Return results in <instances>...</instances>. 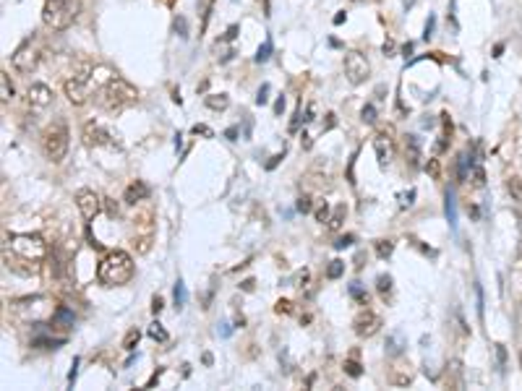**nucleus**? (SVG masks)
Returning a JSON list of instances; mask_svg holds the SVG:
<instances>
[{
    "mask_svg": "<svg viewBox=\"0 0 522 391\" xmlns=\"http://www.w3.org/2000/svg\"><path fill=\"white\" fill-rule=\"evenodd\" d=\"M97 105L102 107L105 112H121L125 107H131V105H136L138 102V89L134 84H128L125 79L121 76H110L105 84L97 89Z\"/></svg>",
    "mask_w": 522,
    "mask_h": 391,
    "instance_id": "1",
    "label": "nucleus"
},
{
    "mask_svg": "<svg viewBox=\"0 0 522 391\" xmlns=\"http://www.w3.org/2000/svg\"><path fill=\"white\" fill-rule=\"evenodd\" d=\"M134 274H136L134 256L125 251H110L97 266V280L105 287H123L134 280Z\"/></svg>",
    "mask_w": 522,
    "mask_h": 391,
    "instance_id": "2",
    "label": "nucleus"
},
{
    "mask_svg": "<svg viewBox=\"0 0 522 391\" xmlns=\"http://www.w3.org/2000/svg\"><path fill=\"white\" fill-rule=\"evenodd\" d=\"M69 144L71 133L66 120H55V123H50V126L45 128V133H42V152H45V157L50 162H55V165L63 162L66 154H69Z\"/></svg>",
    "mask_w": 522,
    "mask_h": 391,
    "instance_id": "3",
    "label": "nucleus"
},
{
    "mask_svg": "<svg viewBox=\"0 0 522 391\" xmlns=\"http://www.w3.org/2000/svg\"><path fill=\"white\" fill-rule=\"evenodd\" d=\"M76 11H79L76 0H45L42 21H45V27L53 29V31H63V29H69L73 24Z\"/></svg>",
    "mask_w": 522,
    "mask_h": 391,
    "instance_id": "4",
    "label": "nucleus"
},
{
    "mask_svg": "<svg viewBox=\"0 0 522 391\" xmlns=\"http://www.w3.org/2000/svg\"><path fill=\"white\" fill-rule=\"evenodd\" d=\"M11 251L32 261H42L47 256V243L40 235H11Z\"/></svg>",
    "mask_w": 522,
    "mask_h": 391,
    "instance_id": "5",
    "label": "nucleus"
},
{
    "mask_svg": "<svg viewBox=\"0 0 522 391\" xmlns=\"http://www.w3.org/2000/svg\"><path fill=\"white\" fill-rule=\"evenodd\" d=\"M369 73H371V66H369L366 55H360V53H347L345 55V76L353 86L363 84L369 79Z\"/></svg>",
    "mask_w": 522,
    "mask_h": 391,
    "instance_id": "6",
    "label": "nucleus"
},
{
    "mask_svg": "<svg viewBox=\"0 0 522 391\" xmlns=\"http://www.w3.org/2000/svg\"><path fill=\"white\" fill-rule=\"evenodd\" d=\"M11 63H14V68L18 70V73H32V70L40 66V50L32 42L18 44L14 50V55H11Z\"/></svg>",
    "mask_w": 522,
    "mask_h": 391,
    "instance_id": "7",
    "label": "nucleus"
},
{
    "mask_svg": "<svg viewBox=\"0 0 522 391\" xmlns=\"http://www.w3.org/2000/svg\"><path fill=\"white\" fill-rule=\"evenodd\" d=\"M379 329H382V316L369 310V308H363L356 316V321H353V332H356L360 339H369V336H373Z\"/></svg>",
    "mask_w": 522,
    "mask_h": 391,
    "instance_id": "8",
    "label": "nucleus"
},
{
    "mask_svg": "<svg viewBox=\"0 0 522 391\" xmlns=\"http://www.w3.org/2000/svg\"><path fill=\"white\" fill-rule=\"evenodd\" d=\"M53 99H55L53 89L47 84H42V81H34V84L27 89V105L32 110H47V107L53 105Z\"/></svg>",
    "mask_w": 522,
    "mask_h": 391,
    "instance_id": "9",
    "label": "nucleus"
},
{
    "mask_svg": "<svg viewBox=\"0 0 522 391\" xmlns=\"http://www.w3.org/2000/svg\"><path fill=\"white\" fill-rule=\"evenodd\" d=\"M102 204H105V201H99V196H97L92 188H82V191L76 193V206H79V211H82V217L86 222H92L97 214H99Z\"/></svg>",
    "mask_w": 522,
    "mask_h": 391,
    "instance_id": "10",
    "label": "nucleus"
},
{
    "mask_svg": "<svg viewBox=\"0 0 522 391\" xmlns=\"http://www.w3.org/2000/svg\"><path fill=\"white\" fill-rule=\"evenodd\" d=\"M412 378H415V370H412V365L408 360H395L392 368H389V383L392 386H397V389H405V386H410Z\"/></svg>",
    "mask_w": 522,
    "mask_h": 391,
    "instance_id": "11",
    "label": "nucleus"
},
{
    "mask_svg": "<svg viewBox=\"0 0 522 391\" xmlns=\"http://www.w3.org/2000/svg\"><path fill=\"white\" fill-rule=\"evenodd\" d=\"M373 149H376V159H379V167H386L395 157V144L389 139V131H382L373 136Z\"/></svg>",
    "mask_w": 522,
    "mask_h": 391,
    "instance_id": "12",
    "label": "nucleus"
},
{
    "mask_svg": "<svg viewBox=\"0 0 522 391\" xmlns=\"http://www.w3.org/2000/svg\"><path fill=\"white\" fill-rule=\"evenodd\" d=\"M84 144L86 146H108V144H112V136L110 131H105L99 123H86L84 126Z\"/></svg>",
    "mask_w": 522,
    "mask_h": 391,
    "instance_id": "13",
    "label": "nucleus"
},
{
    "mask_svg": "<svg viewBox=\"0 0 522 391\" xmlns=\"http://www.w3.org/2000/svg\"><path fill=\"white\" fill-rule=\"evenodd\" d=\"M5 266H8L11 271H16V274H21V277H34V274L40 271V261L24 258V256H18V253H16L14 258L5 256Z\"/></svg>",
    "mask_w": 522,
    "mask_h": 391,
    "instance_id": "14",
    "label": "nucleus"
},
{
    "mask_svg": "<svg viewBox=\"0 0 522 391\" xmlns=\"http://www.w3.org/2000/svg\"><path fill=\"white\" fill-rule=\"evenodd\" d=\"M147 198H149V185H147L144 180H134L123 193V201L128 204V206H136V204L147 201Z\"/></svg>",
    "mask_w": 522,
    "mask_h": 391,
    "instance_id": "15",
    "label": "nucleus"
},
{
    "mask_svg": "<svg viewBox=\"0 0 522 391\" xmlns=\"http://www.w3.org/2000/svg\"><path fill=\"white\" fill-rule=\"evenodd\" d=\"M405 159H408L410 170L421 167V141H418V136H405Z\"/></svg>",
    "mask_w": 522,
    "mask_h": 391,
    "instance_id": "16",
    "label": "nucleus"
},
{
    "mask_svg": "<svg viewBox=\"0 0 522 391\" xmlns=\"http://www.w3.org/2000/svg\"><path fill=\"white\" fill-rule=\"evenodd\" d=\"M73 321H76V316H73V310L71 308H66V306H60L53 313V323L55 326H63V329H69V326H73Z\"/></svg>",
    "mask_w": 522,
    "mask_h": 391,
    "instance_id": "17",
    "label": "nucleus"
},
{
    "mask_svg": "<svg viewBox=\"0 0 522 391\" xmlns=\"http://www.w3.org/2000/svg\"><path fill=\"white\" fill-rule=\"evenodd\" d=\"M14 94H16V89H14V84H11V76L3 70V73H0V102L8 105V102L14 99Z\"/></svg>",
    "mask_w": 522,
    "mask_h": 391,
    "instance_id": "18",
    "label": "nucleus"
},
{
    "mask_svg": "<svg viewBox=\"0 0 522 391\" xmlns=\"http://www.w3.org/2000/svg\"><path fill=\"white\" fill-rule=\"evenodd\" d=\"M345 217H347V206H345V204H337L334 211L330 214V222H327V227H330V230H340L343 222H345Z\"/></svg>",
    "mask_w": 522,
    "mask_h": 391,
    "instance_id": "19",
    "label": "nucleus"
},
{
    "mask_svg": "<svg viewBox=\"0 0 522 391\" xmlns=\"http://www.w3.org/2000/svg\"><path fill=\"white\" fill-rule=\"evenodd\" d=\"M343 368H345V373H347L350 378H360V376H363V365L358 363V352H353V355L345 360Z\"/></svg>",
    "mask_w": 522,
    "mask_h": 391,
    "instance_id": "20",
    "label": "nucleus"
},
{
    "mask_svg": "<svg viewBox=\"0 0 522 391\" xmlns=\"http://www.w3.org/2000/svg\"><path fill=\"white\" fill-rule=\"evenodd\" d=\"M227 105H230V97H227V94H209V97H206V107H209V110H227Z\"/></svg>",
    "mask_w": 522,
    "mask_h": 391,
    "instance_id": "21",
    "label": "nucleus"
},
{
    "mask_svg": "<svg viewBox=\"0 0 522 391\" xmlns=\"http://www.w3.org/2000/svg\"><path fill=\"white\" fill-rule=\"evenodd\" d=\"M151 219H154V214H151V209H147V211H138L136 217H134V224H136V230H144V232H151Z\"/></svg>",
    "mask_w": 522,
    "mask_h": 391,
    "instance_id": "22",
    "label": "nucleus"
},
{
    "mask_svg": "<svg viewBox=\"0 0 522 391\" xmlns=\"http://www.w3.org/2000/svg\"><path fill=\"white\" fill-rule=\"evenodd\" d=\"M507 193L512 196V201H520L522 204V178L517 175H512L507 180Z\"/></svg>",
    "mask_w": 522,
    "mask_h": 391,
    "instance_id": "23",
    "label": "nucleus"
},
{
    "mask_svg": "<svg viewBox=\"0 0 522 391\" xmlns=\"http://www.w3.org/2000/svg\"><path fill=\"white\" fill-rule=\"evenodd\" d=\"M402 349H405V345H402L399 334H392L389 339H386V355H392V358H399V355H402Z\"/></svg>",
    "mask_w": 522,
    "mask_h": 391,
    "instance_id": "24",
    "label": "nucleus"
},
{
    "mask_svg": "<svg viewBox=\"0 0 522 391\" xmlns=\"http://www.w3.org/2000/svg\"><path fill=\"white\" fill-rule=\"evenodd\" d=\"M373 245H376V256H379L382 261H386V258L395 253V243H392V240H376Z\"/></svg>",
    "mask_w": 522,
    "mask_h": 391,
    "instance_id": "25",
    "label": "nucleus"
},
{
    "mask_svg": "<svg viewBox=\"0 0 522 391\" xmlns=\"http://www.w3.org/2000/svg\"><path fill=\"white\" fill-rule=\"evenodd\" d=\"M34 347H42V349H55L60 345H66V339H50V336H40V339H34L32 342Z\"/></svg>",
    "mask_w": 522,
    "mask_h": 391,
    "instance_id": "26",
    "label": "nucleus"
},
{
    "mask_svg": "<svg viewBox=\"0 0 522 391\" xmlns=\"http://www.w3.org/2000/svg\"><path fill=\"white\" fill-rule=\"evenodd\" d=\"M345 274V264L340 261V258H334V261H330V266H327V280H340Z\"/></svg>",
    "mask_w": 522,
    "mask_h": 391,
    "instance_id": "27",
    "label": "nucleus"
},
{
    "mask_svg": "<svg viewBox=\"0 0 522 391\" xmlns=\"http://www.w3.org/2000/svg\"><path fill=\"white\" fill-rule=\"evenodd\" d=\"M134 248H136L138 253H149V248H151V232L136 235V238H134Z\"/></svg>",
    "mask_w": 522,
    "mask_h": 391,
    "instance_id": "28",
    "label": "nucleus"
},
{
    "mask_svg": "<svg viewBox=\"0 0 522 391\" xmlns=\"http://www.w3.org/2000/svg\"><path fill=\"white\" fill-rule=\"evenodd\" d=\"M444 211H447V219H449V224H457V211H454V196L452 191H447V201H444Z\"/></svg>",
    "mask_w": 522,
    "mask_h": 391,
    "instance_id": "29",
    "label": "nucleus"
},
{
    "mask_svg": "<svg viewBox=\"0 0 522 391\" xmlns=\"http://www.w3.org/2000/svg\"><path fill=\"white\" fill-rule=\"evenodd\" d=\"M347 293H350V297H356L360 306H369V295L363 293V287H360L358 282H353V284L347 287Z\"/></svg>",
    "mask_w": 522,
    "mask_h": 391,
    "instance_id": "30",
    "label": "nucleus"
},
{
    "mask_svg": "<svg viewBox=\"0 0 522 391\" xmlns=\"http://www.w3.org/2000/svg\"><path fill=\"white\" fill-rule=\"evenodd\" d=\"M149 336L154 339V342H167V339H170V334H167L165 329H162V323H160V321H154L149 326Z\"/></svg>",
    "mask_w": 522,
    "mask_h": 391,
    "instance_id": "31",
    "label": "nucleus"
},
{
    "mask_svg": "<svg viewBox=\"0 0 522 391\" xmlns=\"http://www.w3.org/2000/svg\"><path fill=\"white\" fill-rule=\"evenodd\" d=\"M173 297H175V308H178V310H180V308H183V306H186V297H188V295H186V284H183V282H175V290H173Z\"/></svg>",
    "mask_w": 522,
    "mask_h": 391,
    "instance_id": "32",
    "label": "nucleus"
},
{
    "mask_svg": "<svg viewBox=\"0 0 522 391\" xmlns=\"http://www.w3.org/2000/svg\"><path fill=\"white\" fill-rule=\"evenodd\" d=\"M467 154H460L457 157V183H465L467 180Z\"/></svg>",
    "mask_w": 522,
    "mask_h": 391,
    "instance_id": "33",
    "label": "nucleus"
},
{
    "mask_svg": "<svg viewBox=\"0 0 522 391\" xmlns=\"http://www.w3.org/2000/svg\"><path fill=\"white\" fill-rule=\"evenodd\" d=\"M376 290H379L382 297H386V295L392 293V277H389V274H382V277L376 280Z\"/></svg>",
    "mask_w": 522,
    "mask_h": 391,
    "instance_id": "34",
    "label": "nucleus"
},
{
    "mask_svg": "<svg viewBox=\"0 0 522 391\" xmlns=\"http://www.w3.org/2000/svg\"><path fill=\"white\" fill-rule=\"evenodd\" d=\"M138 339H141V332L138 329H131L128 334H125V339H123V349H136V345H138Z\"/></svg>",
    "mask_w": 522,
    "mask_h": 391,
    "instance_id": "35",
    "label": "nucleus"
},
{
    "mask_svg": "<svg viewBox=\"0 0 522 391\" xmlns=\"http://www.w3.org/2000/svg\"><path fill=\"white\" fill-rule=\"evenodd\" d=\"M360 120H363L366 126H373V123H376V107H373V105H363V110H360Z\"/></svg>",
    "mask_w": 522,
    "mask_h": 391,
    "instance_id": "36",
    "label": "nucleus"
},
{
    "mask_svg": "<svg viewBox=\"0 0 522 391\" xmlns=\"http://www.w3.org/2000/svg\"><path fill=\"white\" fill-rule=\"evenodd\" d=\"M272 57V40H264V44L259 47V53H256V63H266Z\"/></svg>",
    "mask_w": 522,
    "mask_h": 391,
    "instance_id": "37",
    "label": "nucleus"
},
{
    "mask_svg": "<svg viewBox=\"0 0 522 391\" xmlns=\"http://www.w3.org/2000/svg\"><path fill=\"white\" fill-rule=\"evenodd\" d=\"M295 209L301 211V214H311V211H314V201H311V196H301V198H298V204H295Z\"/></svg>",
    "mask_w": 522,
    "mask_h": 391,
    "instance_id": "38",
    "label": "nucleus"
},
{
    "mask_svg": "<svg viewBox=\"0 0 522 391\" xmlns=\"http://www.w3.org/2000/svg\"><path fill=\"white\" fill-rule=\"evenodd\" d=\"M426 172L434 178V180H441V165H439V159H428L426 162Z\"/></svg>",
    "mask_w": 522,
    "mask_h": 391,
    "instance_id": "39",
    "label": "nucleus"
},
{
    "mask_svg": "<svg viewBox=\"0 0 522 391\" xmlns=\"http://www.w3.org/2000/svg\"><path fill=\"white\" fill-rule=\"evenodd\" d=\"M173 27H175V31H178V37H183V40L188 37V24H186V18H183V16L175 18V24H173Z\"/></svg>",
    "mask_w": 522,
    "mask_h": 391,
    "instance_id": "40",
    "label": "nucleus"
},
{
    "mask_svg": "<svg viewBox=\"0 0 522 391\" xmlns=\"http://www.w3.org/2000/svg\"><path fill=\"white\" fill-rule=\"evenodd\" d=\"M314 214H316V222H330V206H327V201L319 204V209L314 211Z\"/></svg>",
    "mask_w": 522,
    "mask_h": 391,
    "instance_id": "41",
    "label": "nucleus"
},
{
    "mask_svg": "<svg viewBox=\"0 0 522 391\" xmlns=\"http://www.w3.org/2000/svg\"><path fill=\"white\" fill-rule=\"evenodd\" d=\"M353 243H356V235H343V238L334 243V248H337V251H343V248H350Z\"/></svg>",
    "mask_w": 522,
    "mask_h": 391,
    "instance_id": "42",
    "label": "nucleus"
},
{
    "mask_svg": "<svg viewBox=\"0 0 522 391\" xmlns=\"http://www.w3.org/2000/svg\"><path fill=\"white\" fill-rule=\"evenodd\" d=\"M473 178H475V185H478V188L486 185V172H483V167H478V165L473 167Z\"/></svg>",
    "mask_w": 522,
    "mask_h": 391,
    "instance_id": "43",
    "label": "nucleus"
},
{
    "mask_svg": "<svg viewBox=\"0 0 522 391\" xmlns=\"http://www.w3.org/2000/svg\"><path fill=\"white\" fill-rule=\"evenodd\" d=\"M269 102V84H264L259 89V94H256V105H266Z\"/></svg>",
    "mask_w": 522,
    "mask_h": 391,
    "instance_id": "44",
    "label": "nucleus"
},
{
    "mask_svg": "<svg viewBox=\"0 0 522 391\" xmlns=\"http://www.w3.org/2000/svg\"><path fill=\"white\" fill-rule=\"evenodd\" d=\"M496 358H499V368L504 370V365H507V349L501 347V345H496Z\"/></svg>",
    "mask_w": 522,
    "mask_h": 391,
    "instance_id": "45",
    "label": "nucleus"
},
{
    "mask_svg": "<svg viewBox=\"0 0 522 391\" xmlns=\"http://www.w3.org/2000/svg\"><path fill=\"white\" fill-rule=\"evenodd\" d=\"M162 308H165V300H162V297H160V295H157V297H154V300H151V313H154V316H157V313H162Z\"/></svg>",
    "mask_w": 522,
    "mask_h": 391,
    "instance_id": "46",
    "label": "nucleus"
},
{
    "mask_svg": "<svg viewBox=\"0 0 522 391\" xmlns=\"http://www.w3.org/2000/svg\"><path fill=\"white\" fill-rule=\"evenodd\" d=\"M193 133L196 136H206V139H212L214 133H212V128H206V126H193Z\"/></svg>",
    "mask_w": 522,
    "mask_h": 391,
    "instance_id": "47",
    "label": "nucleus"
},
{
    "mask_svg": "<svg viewBox=\"0 0 522 391\" xmlns=\"http://www.w3.org/2000/svg\"><path fill=\"white\" fill-rule=\"evenodd\" d=\"M275 310L277 313H290V310H293V303H290V300H279L275 306Z\"/></svg>",
    "mask_w": 522,
    "mask_h": 391,
    "instance_id": "48",
    "label": "nucleus"
},
{
    "mask_svg": "<svg viewBox=\"0 0 522 391\" xmlns=\"http://www.w3.org/2000/svg\"><path fill=\"white\" fill-rule=\"evenodd\" d=\"M105 209H108L110 217H118V204H115L112 198H105Z\"/></svg>",
    "mask_w": 522,
    "mask_h": 391,
    "instance_id": "49",
    "label": "nucleus"
},
{
    "mask_svg": "<svg viewBox=\"0 0 522 391\" xmlns=\"http://www.w3.org/2000/svg\"><path fill=\"white\" fill-rule=\"evenodd\" d=\"M76 368H79V358H73V365H71V373H69V383H71V386H73V381H76V373H79Z\"/></svg>",
    "mask_w": 522,
    "mask_h": 391,
    "instance_id": "50",
    "label": "nucleus"
},
{
    "mask_svg": "<svg viewBox=\"0 0 522 391\" xmlns=\"http://www.w3.org/2000/svg\"><path fill=\"white\" fill-rule=\"evenodd\" d=\"M235 37H238V24H233V27L225 31V40H227V42H233Z\"/></svg>",
    "mask_w": 522,
    "mask_h": 391,
    "instance_id": "51",
    "label": "nucleus"
},
{
    "mask_svg": "<svg viewBox=\"0 0 522 391\" xmlns=\"http://www.w3.org/2000/svg\"><path fill=\"white\" fill-rule=\"evenodd\" d=\"M282 157H285V152H282V154H277V157H272V159L266 162V170H275L277 165H279V159H282Z\"/></svg>",
    "mask_w": 522,
    "mask_h": 391,
    "instance_id": "52",
    "label": "nucleus"
},
{
    "mask_svg": "<svg viewBox=\"0 0 522 391\" xmlns=\"http://www.w3.org/2000/svg\"><path fill=\"white\" fill-rule=\"evenodd\" d=\"M431 34H434V16L428 18V24H426V31H423V37H426V40H431Z\"/></svg>",
    "mask_w": 522,
    "mask_h": 391,
    "instance_id": "53",
    "label": "nucleus"
},
{
    "mask_svg": "<svg viewBox=\"0 0 522 391\" xmlns=\"http://www.w3.org/2000/svg\"><path fill=\"white\" fill-rule=\"evenodd\" d=\"M225 139H227V141H238V128H227V131H225Z\"/></svg>",
    "mask_w": 522,
    "mask_h": 391,
    "instance_id": "54",
    "label": "nucleus"
},
{
    "mask_svg": "<svg viewBox=\"0 0 522 391\" xmlns=\"http://www.w3.org/2000/svg\"><path fill=\"white\" fill-rule=\"evenodd\" d=\"M282 110H285V97H279L275 102V115H282Z\"/></svg>",
    "mask_w": 522,
    "mask_h": 391,
    "instance_id": "55",
    "label": "nucleus"
},
{
    "mask_svg": "<svg viewBox=\"0 0 522 391\" xmlns=\"http://www.w3.org/2000/svg\"><path fill=\"white\" fill-rule=\"evenodd\" d=\"M412 198H415V191H410V193L402 196V206H412Z\"/></svg>",
    "mask_w": 522,
    "mask_h": 391,
    "instance_id": "56",
    "label": "nucleus"
},
{
    "mask_svg": "<svg viewBox=\"0 0 522 391\" xmlns=\"http://www.w3.org/2000/svg\"><path fill=\"white\" fill-rule=\"evenodd\" d=\"M392 53H395V42H392V40H386L384 42V55H392Z\"/></svg>",
    "mask_w": 522,
    "mask_h": 391,
    "instance_id": "57",
    "label": "nucleus"
},
{
    "mask_svg": "<svg viewBox=\"0 0 522 391\" xmlns=\"http://www.w3.org/2000/svg\"><path fill=\"white\" fill-rule=\"evenodd\" d=\"M253 284H256L253 280H243V282H240V287H243L246 293H251V290H253Z\"/></svg>",
    "mask_w": 522,
    "mask_h": 391,
    "instance_id": "58",
    "label": "nucleus"
},
{
    "mask_svg": "<svg viewBox=\"0 0 522 391\" xmlns=\"http://www.w3.org/2000/svg\"><path fill=\"white\" fill-rule=\"evenodd\" d=\"M334 123H337V120H334V115L330 112V115H327V123H324V131H330V128H334Z\"/></svg>",
    "mask_w": 522,
    "mask_h": 391,
    "instance_id": "59",
    "label": "nucleus"
},
{
    "mask_svg": "<svg viewBox=\"0 0 522 391\" xmlns=\"http://www.w3.org/2000/svg\"><path fill=\"white\" fill-rule=\"evenodd\" d=\"M160 376H162V370H157V373H154V376L149 378V383H147V389H151V386H154V383L160 381Z\"/></svg>",
    "mask_w": 522,
    "mask_h": 391,
    "instance_id": "60",
    "label": "nucleus"
},
{
    "mask_svg": "<svg viewBox=\"0 0 522 391\" xmlns=\"http://www.w3.org/2000/svg\"><path fill=\"white\" fill-rule=\"evenodd\" d=\"M345 18H347V14H345V11H340V14L334 16V24H337V27H340V24H343Z\"/></svg>",
    "mask_w": 522,
    "mask_h": 391,
    "instance_id": "61",
    "label": "nucleus"
},
{
    "mask_svg": "<svg viewBox=\"0 0 522 391\" xmlns=\"http://www.w3.org/2000/svg\"><path fill=\"white\" fill-rule=\"evenodd\" d=\"M501 53H504V44H496V47H494V57H501Z\"/></svg>",
    "mask_w": 522,
    "mask_h": 391,
    "instance_id": "62",
    "label": "nucleus"
},
{
    "mask_svg": "<svg viewBox=\"0 0 522 391\" xmlns=\"http://www.w3.org/2000/svg\"><path fill=\"white\" fill-rule=\"evenodd\" d=\"M402 3H405V8H412V5H415V0H402Z\"/></svg>",
    "mask_w": 522,
    "mask_h": 391,
    "instance_id": "63",
    "label": "nucleus"
}]
</instances>
